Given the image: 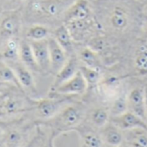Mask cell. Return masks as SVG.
<instances>
[{
  "instance_id": "6da1fadb",
  "label": "cell",
  "mask_w": 147,
  "mask_h": 147,
  "mask_svg": "<svg viewBox=\"0 0 147 147\" xmlns=\"http://www.w3.org/2000/svg\"><path fill=\"white\" fill-rule=\"evenodd\" d=\"M75 0H28L22 8L24 25L41 24L53 30L63 23L64 16Z\"/></svg>"
},
{
  "instance_id": "7a4b0ae2",
  "label": "cell",
  "mask_w": 147,
  "mask_h": 147,
  "mask_svg": "<svg viewBox=\"0 0 147 147\" xmlns=\"http://www.w3.org/2000/svg\"><path fill=\"white\" fill-rule=\"evenodd\" d=\"M37 125L28 112L0 120V147H26L34 135Z\"/></svg>"
},
{
  "instance_id": "3957f363",
  "label": "cell",
  "mask_w": 147,
  "mask_h": 147,
  "mask_svg": "<svg viewBox=\"0 0 147 147\" xmlns=\"http://www.w3.org/2000/svg\"><path fill=\"white\" fill-rule=\"evenodd\" d=\"M88 105L83 97L64 107L50 120L40 123L48 127L55 139L75 130L84 121Z\"/></svg>"
},
{
  "instance_id": "277c9868",
  "label": "cell",
  "mask_w": 147,
  "mask_h": 147,
  "mask_svg": "<svg viewBox=\"0 0 147 147\" xmlns=\"http://www.w3.org/2000/svg\"><path fill=\"white\" fill-rule=\"evenodd\" d=\"M34 100L16 85L0 84V120L14 118L30 111Z\"/></svg>"
},
{
  "instance_id": "5b68a950",
  "label": "cell",
  "mask_w": 147,
  "mask_h": 147,
  "mask_svg": "<svg viewBox=\"0 0 147 147\" xmlns=\"http://www.w3.org/2000/svg\"><path fill=\"white\" fill-rule=\"evenodd\" d=\"M81 97L47 94L34 100V106L28 113L37 124L45 122L56 115L64 107Z\"/></svg>"
},
{
  "instance_id": "8992f818",
  "label": "cell",
  "mask_w": 147,
  "mask_h": 147,
  "mask_svg": "<svg viewBox=\"0 0 147 147\" xmlns=\"http://www.w3.org/2000/svg\"><path fill=\"white\" fill-rule=\"evenodd\" d=\"M22 9L0 13V47L8 40L21 38L23 29Z\"/></svg>"
},
{
  "instance_id": "52a82bcc",
  "label": "cell",
  "mask_w": 147,
  "mask_h": 147,
  "mask_svg": "<svg viewBox=\"0 0 147 147\" xmlns=\"http://www.w3.org/2000/svg\"><path fill=\"white\" fill-rule=\"evenodd\" d=\"M83 99L86 102L88 108L84 122L92 127L100 130L110 121V112L109 104L102 101H93L84 96Z\"/></svg>"
},
{
  "instance_id": "ba28073f",
  "label": "cell",
  "mask_w": 147,
  "mask_h": 147,
  "mask_svg": "<svg viewBox=\"0 0 147 147\" xmlns=\"http://www.w3.org/2000/svg\"><path fill=\"white\" fill-rule=\"evenodd\" d=\"M6 63V62H5ZM13 70L21 89L32 99H39L42 96L39 93L34 74L19 59L7 63Z\"/></svg>"
},
{
  "instance_id": "9c48e42d",
  "label": "cell",
  "mask_w": 147,
  "mask_h": 147,
  "mask_svg": "<svg viewBox=\"0 0 147 147\" xmlns=\"http://www.w3.org/2000/svg\"><path fill=\"white\" fill-rule=\"evenodd\" d=\"M88 84L83 78L80 71L75 76L63 83L59 86L56 87L52 90H48L47 94H56L61 96L83 97L88 91Z\"/></svg>"
},
{
  "instance_id": "30bf717a",
  "label": "cell",
  "mask_w": 147,
  "mask_h": 147,
  "mask_svg": "<svg viewBox=\"0 0 147 147\" xmlns=\"http://www.w3.org/2000/svg\"><path fill=\"white\" fill-rule=\"evenodd\" d=\"M47 40L48 39L39 41H28L40 69V76L43 77H52Z\"/></svg>"
},
{
  "instance_id": "8fae6325",
  "label": "cell",
  "mask_w": 147,
  "mask_h": 147,
  "mask_svg": "<svg viewBox=\"0 0 147 147\" xmlns=\"http://www.w3.org/2000/svg\"><path fill=\"white\" fill-rule=\"evenodd\" d=\"M127 106L128 111L135 114L145 121H146V90L144 87H135L132 89L128 94Z\"/></svg>"
},
{
  "instance_id": "7c38bea8",
  "label": "cell",
  "mask_w": 147,
  "mask_h": 147,
  "mask_svg": "<svg viewBox=\"0 0 147 147\" xmlns=\"http://www.w3.org/2000/svg\"><path fill=\"white\" fill-rule=\"evenodd\" d=\"M47 42H48L51 75L53 78L66 63V61L69 59V56L64 51V49L57 43V41L53 39V36L48 38Z\"/></svg>"
},
{
  "instance_id": "4fadbf2b",
  "label": "cell",
  "mask_w": 147,
  "mask_h": 147,
  "mask_svg": "<svg viewBox=\"0 0 147 147\" xmlns=\"http://www.w3.org/2000/svg\"><path fill=\"white\" fill-rule=\"evenodd\" d=\"M79 67H80V63L78 58L76 57V55L70 56L66 63L64 65V66L53 77L48 90H52L55 89L56 87L59 86L63 83L71 78L79 71Z\"/></svg>"
},
{
  "instance_id": "5bb4252c",
  "label": "cell",
  "mask_w": 147,
  "mask_h": 147,
  "mask_svg": "<svg viewBox=\"0 0 147 147\" xmlns=\"http://www.w3.org/2000/svg\"><path fill=\"white\" fill-rule=\"evenodd\" d=\"M78 134L80 142L86 147H105L102 141L100 130H97L84 121L75 130Z\"/></svg>"
},
{
  "instance_id": "9a60e30c",
  "label": "cell",
  "mask_w": 147,
  "mask_h": 147,
  "mask_svg": "<svg viewBox=\"0 0 147 147\" xmlns=\"http://www.w3.org/2000/svg\"><path fill=\"white\" fill-rule=\"evenodd\" d=\"M75 55L81 65L101 70L102 66L100 54L85 44H78Z\"/></svg>"
},
{
  "instance_id": "2e32d148",
  "label": "cell",
  "mask_w": 147,
  "mask_h": 147,
  "mask_svg": "<svg viewBox=\"0 0 147 147\" xmlns=\"http://www.w3.org/2000/svg\"><path fill=\"white\" fill-rule=\"evenodd\" d=\"M52 36L57 41V43L64 49V51L67 53L69 57L75 55L76 47L78 44L75 42L70 31L64 23L53 29Z\"/></svg>"
},
{
  "instance_id": "e0dca14e",
  "label": "cell",
  "mask_w": 147,
  "mask_h": 147,
  "mask_svg": "<svg viewBox=\"0 0 147 147\" xmlns=\"http://www.w3.org/2000/svg\"><path fill=\"white\" fill-rule=\"evenodd\" d=\"M110 121L122 131L131 130L137 127L147 128L146 122L143 119L130 111H127L118 116L111 117Z\"/></svg>"
},
{
  "instance_id": "ac0fdd59",
  "label": "cell",
  "mask_w": 147,
  "mask_h": 147,
  "mask_svg": "<svg viewBox=\"0 0 147 147\" xmlns=\"http://www.w3.org/2000/svg\"><path fill=\"white\" fill-rule=\"evenodd\" d=\"M105 147H115L124 144V133L110 121L100 129Z\"/></svg>"
},
{
  "instance_id": "d6986e66",
  "label": "cell",
  "mask_w": 147,
  "mask_h": 147,
  "mask_svg": "<svg viewBox=\"0 0 147 147\" xmlns=\"http://www.w3.org/2000/svg\"><path fill=\"white\" fill-rule=\"evenodd\" d=\"M53 29L41 24L24 25L22 38L28 41H39L47 40L53 35Z\"/></svg>"
},
{
  "instance_id": "ffe728a7",
  "label": "cell",
  "mask_w": 147,
  "mask_h": 147,
  "mask_svg": "<svg viewBox=\"0 0 147 147\" xmlns=\"http://www.w3.org/2000/svg\"><path fill=\"white\" fill-rule=\"evenodd\" d=\"M55 137L48 127L38 124L34 135L26 147H55Z\"/></svg>"
},
{
  "instance_id": "44dd1931",
  "label": "cell",
  "mask_w": 147,
  "mask_h": 147,
  "mask_svg": "<svg viewBox=\"0 0 147 147\" xmlns=\"http://www.w3.org/2000/svg\"><path fill=\"white\" fill-rule=\"evenodd\" d=\"M19 60L28 67L34 76H40V71L34 59L31 46L28 40L23 38H21L20 47H19Z\"/></svg>"
},
{
  "instance_id": "7402d4cb",
  "label": "cell",
  "mask_w": 147,
  "mask_h": 147,
  "mask_svg": "<svg viewBox=\"0 0 147 147\" xmlns=\"http://www.w3.org/2000/svg\"><path fill=\"white\" fill-rule=\"evenodd\" d=\"M123 133L124 144L127 147H147V128L137 127Z\"/></svg>"
},
{
  "instance_id": "603a6c76",
  "label": "cell",
  "mask_w": 147,
  "mask_h": 147,
  "mask_svg": "<svg viewBox=\"0 0 147 147\" xmlns=\"http://www.w3.org/2000/svg\"><path fill=\"white\" fill-rule=\"evenodd\" d=\"M21 38L9 39L0 47V59L6 63H10L19 59V47Z\"/></svg>"
},
{
  "instance_id": "cb8c5ba5",
  "label": "cell",
  "mask_w": 147,
  "mask_h": 147,
  "mask_svg": "<svg viewBox=\"0 0 147 147\" xmlns=\"http://www.w3.org/2000/svg\"><path fill=\"white\" fill-rule=\"evenodd\" d=\"M109 109L111 117L118 116L128 111L127 94L121 92L118 96H116L113 100L109 102Z\"/></svg>"
},
{
  "instance_id": "d4e9b609",
  "label": "cell",
  "mask_w": 147,
  "mask_h": 147,
  "mask_svg": "<svg viewBox=\"0 0 147 147\" xmlns=\"http://www.w3.org/2000/svg\"><path fill=\"white\" fill-rule=\"evenodd\" d=\"M79 71L82 74L84 80L86 81L89 89L96 88V86L100 84L102 78L101 70H98V69L90 68V67L80 65Z\"/></svg>"
},
{
  "instance_id": "484cf974",
  "label": "cell",
  "mask_w": 147,
  "mask_h": 147,
  "mask_svg": "<svg viewBox=\"0 0 147 147\" xmlns=\"http://www.w3.org/2000/svg\"><path fill=\"white\" fill-rule=\"evenodd\" d=\"M0 84H14L20 87L13 70L2 59H0Z\"/></svg>"
},
{
  "instance_id": "4316f807",
  "label": "cell",
  "mask_w": 147,
  "mask_h": 147,
  "mask_svg": "<svg viewBox=\"0 0 147 147\" xmlns=\"http://www.w3.org/2000/svg\"><path fill=\"white\" fill-rule=\"evenodd\" d=\"M134 63L139 70L147 71V41L141 43L137 47L135 52Z\"/></svg>"
},
{
  "instance_id": "83f0119b",
  "label": "cell",
  "mask_w": 147,
  "mask_h": 147,
  "mask_svg": "<svg viewBox=\"0 0 147 147\" xmlns=\"http://www.w3.org/2000/svg\"><path fill=\"white\" fill-rule=\"evenodd\" d=\"M28 0H0V11L22 9Z\"/></svg>"
},
{
  "instance_id": "f1b7e54d",
  "label": "cell",
  "mask_w": 147,
  "mask_h": 147,
  "mask_svg": "<svg viewBox=\"0 0 147 147\" xmlns=\"http://www.w3.org/2000/svg\"><path fill=\"white\" fill-rule=\"evenodd\" d=\"M146 90V124H147V88H145Z\"/></svg>"
},
{
  "instance_id": "f546056e",
  "label": "cell",
  "mask_w": 147,
  "mask_h": 147,
  "mask_svg": "<svg viewBox=\"0 0 147 147\" xmlns=\"http://www.w3.org/2000/svg\"><path fill=\"white\" fill-rule=\"evenodd\" d=\"M115 147H127L125 144H122L121 146H115Z\"/></svg>"
},
{
  "instance_id": "4dcf8cb0",
  "label": "cell",
  "mask_w": 147,
  "mask_h": 147,
  "mask_svg": "<svg viewBox=\"0 0 147 147\" xmlns=\"http://www.w3.org/2000/svg\"><path fill=\"white\" fill-rule=\"evenodd\" d=\"M88 1H89L90 3H92V2H95L96 0H88Z\"/></svg>"
},
{
  "instance_id": "1f68e13d",
  "label": "cell",
  "mask_w": 147,
  "mask_h": 147,
  "mask_svg": "<svg viewBox=\"0 0 147 147\" xmlns=\"http://www.w3.org/2000/svg\"><path fill=\"white\" fill-rule=\"evenodd\" d=\"M79 147H86V146H84V145H82V144H80V146Z\"/></svg>"
},
{
  "instance_id": "d6a6232c",
  "label": "cell",
  "mask_w": 147,
  "mask_h": 147,
  "mask_svg": "<svg viewBox=\"0 0 147 147\" xmlns=\"http://www.w3.org/2000/svg\"><path fill=\"white\" fill-rule=\"evenodd\" d=\"M146 12H147V6H146Z\"/></svg>"
},
{
  "instance_id": "836d02e7",
  "label": "cell",
  "mask_w": 147,
  "mask_h": 147,
  "mask_svg": "<svg viewBox=\"0 0 147 147\" xmlns=\"http://www.w3.org/2000/svg\"><path fill=\"white\" fill-rule=\"evenodd\" d=\"M0 13H1V11H0Z\"/></svg>"
}]
</instances>
